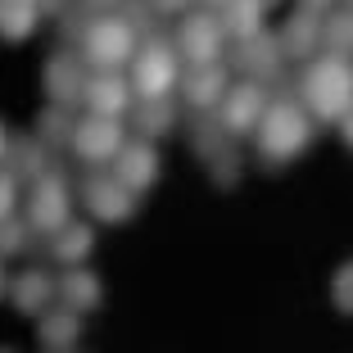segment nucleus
Masks as SVG:
<instances>
[{
	"mask_svg": "<svg viewBox=\"0 0 353 353\" xmlns=\"http://www.w3.org/2000/svg\"><path fill=\"white\" fill-rule=\"evenodd\" d=\"M312 145V118L308 104L281 95V100L268 104L259 132H254V154H259L263 168H285Z\"/></svg>",
	"mask_w": 353,
	"mask_h": 353,
	"instance_id": "1",
	"label": "nucleus"
},
{
	"mask_svg": "<svg viewBox=\"0 0 353 353\" xmlns=\"http://www.w3.org/2000/svg\"><path fill=\"white\" fill-rule=\"evenodd\" d=\"M299 100L317 123H344V114L353 109V59L331 50L308 59L299 73Z\"/></svg>",
	"mask_w": 353,
	"mask_h": 353,
	"instance_id": "2",
	"label": "nucleus"
},
{
	"mask_svg": "<svg viewBox=\"0 0 353 353\" xmlns=\"http://www.w3.org/2000/svg\"><path fill=\"white\" fill-rule=\"evenodd\" d=\"M77 46H82V59L91 63V68H100V73H118L123 63L136 59L141 37H136V28L123 19V14H100V19H91L82 28Z\"/></svg>",
	"mask_w": 353,
	"mask_h": 353,
	"instance_id": "3",
	"label": "nucleus"
},
{
	"mask_svg": "<svg viewBox=\"0 0 353 353\" xmlns=\"http://www.w3.org/2000/svg\"><path fill=\"white\" fill-rule=\"evenodd\" d=\"M127 82H132L136 100L172 95L181 86V50H176V41L150 32L145 41H141V50H136V59H132V77Z\"/></svg>",
	"mask_w": 353,
	"mask_h": 353,
	"instance_id": "4",
	"label": "nucleus"
},
{
	"mask_svg": "<svg viewBox=\"0 0 353 353\" xmlns=\"http://www.w3.org/2000/svg\"><path fill=\"white\" fill-rule=\"evenodd\" d=\"M172 41H176V50H181L186 63H218L231 37H227V28H222L218 10H186Z\"/></svg>",
	"mask_w": 353,
	"mask_h": 353,
	"instance_id": "5",
	"label": "nucleus"
},
{
	"mask_svg": "<svg viewBox=\"0 0 353 353\" xmlns=\"http://www.w3.org/2000/svg\"><path fill=\"white\" fill-rule=\"evenodd\" d=\"M68 218H73V190H68V176H63L59 168H46V172L32 181L28 222H32V231L54 236V231H59Z\"/></svg>",
	"mask_w": 353,
	"mask_h": 353,
	"instance_id": "6",
	"label": "nucleus"
},
{
	"mask_svg": "<svg viewBox=\"0 0 353 353\" xmlns=\"http://www.w3.org/2000/svg\"><path fill=\"white\" fill-rule=\"evenodd\" d=\"M82 204H86V213H91L95 222H109V227H123V222H132L136 218V190L127 186V181H118L114 172H91L82 181Z\"/></svg>",
	"mask_w": 353,
	"mask_h": 353,
	"instance_id": "7",
	"label": "nucleus"
},
{
	"mask_svg": "<svg viewBox=\"0 0 353 353\" xmlns=\"http://www.w3.org/2000/svg\"><path fill=\"white\" fill-rule=\"evenodd\" d=\"M127 145V136H123V118H104V114H86L77 118L73 127V154L82 159L86 168H104V163H114L118 150Z\"/></svg>",
	"mask_w": 353,
	"mask_h": 353,
	"instance_id": "8",
	"label": "nucleus"
},
{
	"mask_svg": "<svg viewBox=\"0 0 353 353\" xmlns=\"http://www.w3.org/2000/svg\"><path fill=\"white\" fill-rule=\"evenodd\" d=\"M268 91H263V82H236L227 91V100L218 104V123L227 127L231 136H254L263 123V114H268Z\"/></svg>",
	"mask_w": 353,
	"mask_h": 353,
	"instance_id": "9",
	"label": "nucleus"
},
{
	"mask_svg": "<svg viewBox=\"0 0 353 353\" xmlns=\"http://www.w3.org/2000/svg\"><path fill=\"white\" fill-rule=\"evenodd\" d=\"M181 100L190 104V109H199V114H218V104L227 100L231 91V68L227 63H190L186 73H181Z\"/></svg>",
	"mask_w": 353,
	"mask_h": 353,
	"instance_id": "10",
	"label": "nucleus"
},
{
	"mask_svg": "<svg viewBox=\"0 0 353 353\" xmlns=\"http://www.w3.org/2000/svg\"><path fill=\"white\" fill-rule=\"evenodd\" d=\"M281 63H285V50H281V37H272L268 28L250 41H236L231 46V68L245 73L250 82H272L281 73Z\"/></svg>",
	"mask_w": 353,
	"mask_h": 353,
	"instance_id": "11",
	"label": "nucleus"
},
{
	"mask_svg": "<svg viewBox=\"0 0 353 353\" xmlns=\"http://www.w3.org/2000/svg\"><path fill=\"white\" fill-rule=\"evenodd\" d=\"M86 82H91V73H86V59H82V54L59 50V54H50V59H46L41 86H46V95H50V104H68V109H73V104H82Z\"/></svg>",
	"mask_w": 353,
	"mask_h": 353,
	"instance_id": "12",
	"label": "nucleus"
},
{
	"mask_svg": "<svg viewBox=\"0 0 353 353\" xmlns=\"http://www.w3.org/2000/svg\"><path fill=\"white\" fill-rule=\"evenodd\" d=\"M109 172H114L118 181H127L136 195H145V190L159 181V150H154V141L132 136V141L118 150V159L109 163Z\"/></svg>",
	"mask_w": 353,
	"mask_h": 353,
	"instance_id": "13",
	"label": "nucleus"
},
{
	"mask_svg": "<svg viewBox=\"0 0 353 353\" xmlns=\"http://www.w3.org/2000/svg\"><path fill=\"white\" fill-rule=\"evenodd\" d=\"M54 299H59V281L46 268H28L10 281V303L23 317H41L46 308H54Z\"/></svg>",
	"mask_w": 353,
	"mask_h": 353,
	"instance_id": "14",
	"label": "nucleus"
},
{
	"mask_svg": "<svg viewBox=\"0 0 353 353\" xmlns=\"http://www.w3.org/2000/svg\"><path fill=\"white\" fill-rule=\"evenodd\" d=\"M82 104H86V114L123 118V114H132L136 91H132V82H127V77H118V73H95L91 82H86Z\"/></svg>",
	"mask_w": 353,
	"mask_h": 353,
	"instance_id": "15",
	"label": "nucleus"
},
{
	"mask_svg": "<svg viewBox=\"0 0 353 353\" xmlns=\"http://www.w3.org/2000/svg\"><path fill=\"white\" fill-rule=\"evenodd\" d=\"M322 14H312V10H294L290 19L281 23V50H285V59H317V50H322Z\"/></svg>",
	"mask_w": 353,
	"mask_h": 353,
	"instance_id": "16",
	"label": "nucleus"
},
{
	"mask_svg": "<svg viewBox=\"0 0 353 353\" xmlns=\"http://www.w3.org/2000/svg\"><path fill=\"white\" fill-rule=\"evenodd\" d=\"M82 312L68 308V303H54V308H46L41 317H37V340H41L46 353H68L77 344V335H82V322H77Z\"/></svg>",
	"mask_w": 353,
	"mask_h": 353,
	"instance_id": "17",
	"label": "nucleus"
},
{
	"mask_svg": "<svg viewBox=\"0 0 353 353\" xmlns=\"http://www.w3.org/2000/svg\"><path fill=\"white\" fill-rule=\"evenodd\" d=\"M91 250H95V231H91V222H63L59 231L50 236V259L59 263V268H82L86 259H91Z\"/></svg>",
	"mask_w": 353,
	"mask_h": 353,
	"instance_id": "18",
	"label": "nucleus"
},
{
	"mask_svg": "<svg viewBox=\"0 0 353 353\" xmlns=\"http://www.w3.org/2000/svg\"><path fill=\"white\" fill-rule=\"evenodd\" d=\"M218 19L231 41H250V37H259L268 28V0H222Z\"/></svg>",
	"mask_w": 353,
	"mask_h": 353,
	"instance_id": "19",
	"label": "nucleus"
},
{
	"mask_svg": "<svg viewBox=\"0 0 353 353\" xmlns=\"http://www.w3.org/2000/svg\"><path fill=\"white\" fill-rule=\"evenodd\" d=\"M59 303H68V308H77V312H95L104 303V285H100V276H95L91 268H63V276H59Z\"/></svg>",
	"mask_w": 353,
	"mask_h": 353,
	"instance_id": "20",
	"label": "nucleus"
},
{
	"mask_svg": "<svg viewBox=\"0 0 353 353\" xmlns=\"http://www.w3.org/2000/svg\"><path fill=\"white\" fill-rule=\"evenodd\" d=\"M127 118H132L136 136L159 141V136H168L176 127V104H172V95H159V100H136Z\"/></svg>",
	"mask_w": 353,
	"mask_h": 353,
	"instance_id": "21",
	"label": "nucleus"
},
{
	"mask_svg": "<svg viewBox=\"0 0 353 353\" xmlns=\"http://www.w3.org/2000/svg\"><path fill=\"white\" fill-rule=\"evenodd\" d=\"M5 168H10L19 181H37V176L50 168V145H46L41 136H19L5 154Z\"/></svg>",
	"mask_w": 353,
	"mask_h": 353,
	"instance_id": "22",
	"label": "nucleus"
},
{
	"mask_svg": "<svg viewBox=\"0 0 353 353\" xmlns=\"http://www.w3.org/2000/svg\"><path fill=\"white\" fill-rule=\"evenodd\" d=\"M190 150H195V159L208 168L213 159H222V154L236 150V136H231L218 118H199V123L190 127Z\"/></svg>",
	"mask_w": 353,
	"mask_h": 353,
	"instance_id": "23",
	"label": "nucleus"
},
{
	"mask_svg": "<svg viewBox=\"0 0 353 353\" xmlns=\"http://www.w3.org/2000/svg\"><path fill=\"white\" fill-rule=\"evenodd\" d=\"M41 23L37 0H0V41H28Z\"/></svg>",
	"mask_w": 353,
	"mask_h": 353,
	"instance_id": "24",
	"label": "nucleus"
},
{
	"mask_svg": "<svg viewBox=\"0 0 353 353\" xmlns=\"http://www.w3.org/2000/svg\"><path fill=\"white\" fill-rule=\"evenodd\" d=\"M322 50L353 59V5H335L322 23Z\"/></svg>",
	"mask_w": 353,
	"mask_h": 353,
	"instance_id": "25",
	"label": "nucleus"
},
{
	"mask_svg": "<svg viewBox=\"0 0 353 353\" xmlns=\"http://www.w3.org/2000/svg\"><path fill=\"white\" fill-rule=\"evenodd\" d=\"M73 127H77V118H73V109H68V104H50V109L37 118V136H41L50 150L73 145Z\"/></svg>",
	"mask_w": 353,
	"mask_h": 353,
	"instance_id": "26",
	"label": "nucleus"
},
{
	"mask_svg": "<svg viewBox=\"0 0 353 353\" xmlns=\"http://www.w3.org/2000/svg\"><path fill=\"white\" fill-rule=\"evenodd\" d=\"M331 308L344 312V317H353V259L340 263L331 276Z\"/></svg>",
	"mask_w": 353,
	"mask_h": 353,
	"instance_id": "27",
	"label": "nucleus"
},
{
	"mask_svg": "<svg viewBox=\"0 0 353 353\" xmlns=\"http://www.w3.org/2000/svg\"><path fill=\"white\" fill-rule=\"evenodd\" d=\"M28 227L32 222H19V218L0 222V259H19V254L28 250Z\"/></svg>",
	"mask_w": 353,
	"mask_h": 353,
	"instance_id": "28",
	"label": "nucleus"
},
{
	"mask_svg": "<svg viewBox=\"0 0 353 353\" xmlns=\"http://www.w3.org/2000/svg\"><path fill=\"white\" fill-rule=\"evenodd\" d=\"M240 172H245V163H240V154H236V150L208 163V176H213V186H218V190H231V186H240Z\"/></svg>",
	"mask_w": 353,
	"mask_h": 353,
	"instance_id": "29",
	"label": "nucleus"
},
{
	"mask_svg": "<svg viewBox=\"0 0 353 353\" xmlns=\"http://www.w3.org/2000/svg\"><path fill=\"white\" fill-rule=\"evenodd\" d=\"M14 208H19V176L10 168H0V222L14 218Z\"/></svg>",
	"mask_w": 353,
	"mask_h": 353,
	"instance_id": "30",
	"label": "nucleus"
},
{
	"mask_svg": "<svg viewBox=\"0 0 353 353\" xmlns=\"http://www.w3.org/2000/svg\"><path fill=\"white\" fill-rule=\"evenodd\" d=\"M335 5H340V0H299V10H312V14H322V19L335 10Z\"/></svg>",
	"mask_w": 353,
	"mask_h": 353,
	"instance_id": "31",
	"label": "nucleus"
},
{
	"mask_svg": "<svg viewBox=\"0 0 353 353\" xmlns=\"http://www.w3.org/2000/svg\"><path fill=\"white\" fill-rule=\"evenodd\" d=\"M150 5H154L159 14H186V5H190V0H150Z\"/></svg>",
	"mask_w": 353,
	"mask_h": 353,
	"instance_id": "32",
	"label": "nucleus"
},
{
	"mask_svg": "<svg viewBox=\"0 0 353 353\" xmlns=\"http://www.w3.org/2000/svg\"><path fill=\"white\" fill-rule=\"evenodd\" d=\"M340 136H344V145L353 150V109H349V114H344V123H340Z\"/></svg>",
	"mask_w": 353,
	"mask_h": 353,
	"instance_id": "33",
	"label": "nucleus"
},
{
	"mask_svg": "<svg viewBox=\"0 0 353 353\" xmlns=\"http://www.w3.org/2000/svg\"><path fill=\"white\" fill-rule=\"evenodd\" d=\"M86 10H118V5H123V0H82Z\"/></svg>",
	"mask_w": 353,
	"mask_h": 353,
	"instance_id": "34",
	"label": "nucleus"
},
{
	"mask_svg": "<svg viewBox=\"0 0 353 353\" xmlns=\"http://www.w3.org/2000/svg\"><path fill=\"white\" fill-rule=\"evenodd\" d=\"M10 145H14V136L5 132V123H0V163H5V154H10Z\"/></svg>",
	"mask_w": 353,
	"mask_h": 353,
	"instance_id": "35",
	"label": "nucleus"
},
{
	"mask_svg": "<svg viewBox=\"0 0 353 353\" xmlns=\"http://www.w3.org/2000/svg\"><path fill=\"white\" fill-rule=\"evenodd\" d=\"M37 5H41V14H59L63 10V0H37Z\"/></svg>",
	"mask_w": 353,
	"mask_h": 353,
	"instance_id": "36",
	"label": "nucleus"
},
{
	"mask_svg": "<svg viewBox=\"0 0 353 353\" xmlns=\"http://www.w3.org/2000/svg\"><path fill=\"white\" fill-rule=\"evenodd\" d=\"M10 281H14V276H10V272H5V268H0V299L10 294Z\"/></svg>",
	"mask_w": 353,
	"mask_h": 353,
	"instance_id": "37",
	"label": "nucleus"
},
{
	"mask_svg": "<svg viewBox=\"0 0 353 353\" xmlns=\"http://www.w3.org/2000/svg\"><path fill=\"white\" fill-rule=\"evenodd\" d=\"M204 5H222V0H204Z\"/></svg>",
	"mask_w": 353,
	"mask_h": 353,
	"instance_id": "38",
	"label": "nucleus"
},
{
	"mask_svg": "<svg viewBox=\"0 0 353 353\" xmlns=\"http://www.w3.org/2000/svg\"><path fill=\"white\" fill-rule=\"evenodd\" d=\"M268 5H281V0H268Z\"/></svg>",
	"mask_w": 353,
	"mask_h": 353,
	"instance_id": "39",
	"label": "nucleus"
},
{
	"mask_svg": "<svg viewBox=\"0 0 353 353\" xmlns=\"http://www.w3.org/2000/svg\"><path fill=\"white\" fill-rule=\"evenodd\" d=\"M344 5H353V0H344Z\"/></svg>",
	"mask_w": 353,
	"mask_h": 353,
	"instance_id": "40",
	"label": "nucleus"
}]
</instances>
